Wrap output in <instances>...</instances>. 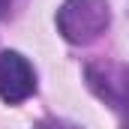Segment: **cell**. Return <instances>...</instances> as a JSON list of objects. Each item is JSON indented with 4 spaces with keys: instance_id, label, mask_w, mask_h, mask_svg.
<instances>
[{
    "instance_id": "cell-1",
    "label": "cell",
    "mask_w": 129,
    "mask_h": 129,
    "mask_svg": "<svg viewBox=\"0 0 129 129\" xmlns=\"http://www.w3.org/2000/svg\"><path fill=\"white\" fill-rule=\"evenodd\" d=\"M111 24L108 0H63L57 9V30L72 45L96 42Z\"/></svg>"
},
{
    "instance_id": "cell-2",
    "label": "cell",
    "mask_w": 129,
    "mask_h": 129,
    "mask_svg": "<svg viewBox=\"0 0 129 129\" xmlns=\"http://www.w3.org/2000/svg\"><path fill=\"white\" fill-rule=\"evenodd\" d=\"M36 93V69L18 51L0 54V99L6 105H18Z\"/></svg>"
},
{
    "instance_id": "cell-3",
    "label": "cell",
    "mask_w": 129,
    "mask_h": 129,
    "mask_svg": "<svg viewBox=\"0 0 129 129\" xmlns=\"http://www.w3.org/2000/svg\"><path fill=\"white\" fill-rule=\"evenodd\" d=\"M87 84L105 105H111L114 111L123 108V102L129 99V66L123 63H90L87 66Z\"/></svg>"
},
{
    "instance_id": "cell-4",
    "label": "cell",
    "mask_w": 129,
    "mask_h": 129,
    "mask_svg": "<svg viewBox=\"0 0 129 129\" xmlns=\"http://www.w3.org/2000/svg\"><path fill=\"white\" fill-rule=\"evenodd\" d=\"M33 129H78V126L66 123V120H60V117H45V120H39Z\"/></svg>"
},
{
    "instance_id": "cell-5",
    "label": "cell",
    "mask_w": 129,
    "mask_h": 129,
    "mask_svg": "<svg viewBox=\"0 0 129 129\" xmlns=\"http://www.w3.org/2000/svg\"><path fill=\"white\" fill-rule=\"evenodd\" d=\"M15 3H18V0H0V18H9L12 9H15Z\"/></svg>"
},
{
    "instance_id": "cell-6",
    "label": "cell",
    "mask_w": 129,
    "mask_h": 129,
    "mask_svg": "<svg viewBox=\"0 0 129 129\" xmlns=\"http://www.w3.org/2000/svg\"><path fill=\"white\" fill-rule=\"evenodd\" d=\"M117 114H120V120H123V129H129V99L123 102V108H120Z\"/></svg>"
}]
</instances>
